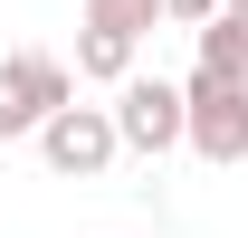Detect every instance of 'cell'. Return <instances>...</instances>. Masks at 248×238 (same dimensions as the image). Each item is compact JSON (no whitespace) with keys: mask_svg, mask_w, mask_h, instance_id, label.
<instances>
[{"mask_svg":"<svg viewBox=\"0 0 248 238\" xmlns=\"http://www.w3.org/2000/svg\"><path fill=\"white\" fill-rule=\"evenodd\" d=\"M134 58H143V29H115V19H86L77 29V76L86 86H124Z\"/></svg>","mask_w":248,"mask_h":238,"instance_id":"cell-5","label":"cell"},{"mask_svg":"<svg viewBox=\"0 0 248 238\" xmlns=\"http://www.w3.org/2000/svg\"><path fill=\"white\" fill-rule=\"evenodd\" d=\"M67 95H77V76H67L58 58H38V48H19V58H0V143H19V134H38V124L58 115Z\"/></svg>","mask_w":248,"mask_h":238,"instance_id":"cell-3","label":"cell"},{"mask_svg":"<svg viewBox=\"0 0 248 238\" xmlns=\"http://www.w3.org/2000/svg\"><path fill=\"white\" fill-rule=\"evenodd\" d=\"M182 143L201 162H248V76L239 67H191L182 76Z\"/></svg>","mask_w":248,"mask_h":238,"instance_id":"cell-1","label":"cell"},{"mask_svg":"<svg viewBox=\"0 0 248 238\" xmlns=\"http://www.w3.org/2000/svg\"><path fill=\"white\" fill-rule=\"evenodd\" d=\"M29 143H38V162H48L58 181H95V172H115L124 134H115V105H77V95H67Z\"/></svg>","mask_w":248,"mask_h":238,"instance_id":"cell-2","label":"cell"},{"mask_svg":"<svg viewBox=\"0 0 248 238\" xmlns=\"http://www.w3.org/2000/svg\"><path fill=\"white\" fill-rule=\"evenodd\" d=\"M210 10H219V0H162V19H182V29H201Z\"/></svg>","mask_w":248,"mask_h":238,"instance_id":"cell-8","label":"cell"},{"mask_svg":"<svg viewBox=\"0 0 248 238\" xmlns=\"http://www.w3.org/2000/svg\"><path fill=\"white\" fill-rule=\"evenodd\" d=\"M86 19H115V29H143V38H153L162 0H86Z\"/></svg>","mask_w":248,"mask_h":238,"instance_id":"cell-7","label":"cell"},{"mask_svg":"<svg viewBox=\"0 0 248 238\" xmlns=\"http://www.w3.org/2000/svg\"><path fill=\"white\" fill-rule=\"evenodd\" d=\"M115 134H124V152H143V162L172 152V143H182V86L134 67V76L115 86Z\"/></svg>","mask_w":248,"mask_h":238,"instance_id":"cell-4","label":"cell"},{"mask_svg":"<svg viewBox=\"0 0 248 238\" xmlns=\"http://www.w3.org/2000/svg\"><path fill=\"white\" fill-rule=\"evenodd\" d=\"M201 67H239L248 76V0H219L201 19Z\"/></svg>","mask_w":248,"mask_h":238,"instance_id":"cell-6","label":"cell"}]
</instances>
